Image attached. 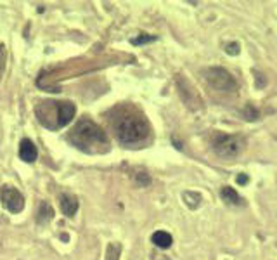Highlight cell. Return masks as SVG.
I'll return each instance as SVG.
<instances>
[{
	"label": "cell",
	"instance_id": "cell-8",
	"mask_svg": "<svg viewBox=\"0 0 277 260\" xmlns=\"http://www.w3.org/2000/svg\"><path fill=\"white\" fill-rule=\"evenodd\" d=\"M36 155H38L36 153V146L30 139H23L19 144V158L26 163H33L36 160Z\"/></svg>",
	"mask_w": 277,
	"mask_h": 260
},
{
	"label": "cell",
	"instance_id": "cell-14",
	"mask_svg": "<svg viewBox=\"0 0 277 260\" xmlns=\"http://www.w3.org/2000/svg\"><path fill=\"white\" fill-rule=\"evenodd\" d=\"M184 200L189 208H198L201 203V196L198 193H184Z\"/></svg>",
	"mask_w": 277,
	"mask_h": 260
},
{
	"label": "cell",
	"instance_id": "cell-11",
	"mask_svg": "<svg viewBox=\"0 0 277 260\" xmlns=\"http://www.w3.org/2000/svg\"><path fill=\"white\" fill-rule=\"evenodd\" d=\"M151 241H152V243H154L158 248H163V250H166V248L172 247L173 238H172V234H168L166 231H156V233L152 234Z\"/></svg>",
	"mask_w": 277,
	"mask_h": 260
},
{
	"label": "cell",
	"instance_id": "cell-5",
	"mask_svg": "<svg viewBox=\"0 0 277 260\" xmlns=\"http://www.w3.org/2000/svg\"><path fill=\"white\" fill-rule=\"evenodd\" d=\"M211 146L213 151L222 158H234L244 148V141L239 135L224 134V132H217L211 139Z\"/></svg>",
	"mask_w": 277,
	"mask_h": 260
},
{
	"label": "cell",
	"instance_id": "cell-13",
	"mask_svg": "<svg viewBox=\"0 0 277 260\" xmlns=\"http://www.w3.org/2000/svg\"><path fill=\"white\" fill-rule=\"evenodd\" d=\"M243 116H244V120H248V122H257V120L260 118V111H258L253 104H248L243 111Z\"/></svg>",
	"mask_w": 277,
	"mask_h": 260
},
{
	"label": "cell",
	"instance_id": "cell-2",
	"mask_svg": "<svg viewBox=\"0 0 277 260\" xmlns=\"http://www.w3.org/2000/svg\"><path fill=\"white\" fill-rule=\"evenodd\" d=\"M68 141L87 153H101L108 149L106 132L90 120H80L68 134Z\"/></svg>",
	"mask_w": 277,
	"mask_h": 260
},
{
	"label": "cell",
	"instance_id": "cell-3",
	"mask_svg": "<svg viewBox=\"0 0 277 260\" xmlns=\"http://www.w3.org/2000/svg\"><path fill=\"white\" fill-rule=\"evenodd\" d=\"M35 113L42 125L50 130H57L75 118L76 108L71 101H42L36 106Z\"/></svg>",
	"mask_w": 277,
	"mask_h": 260
},
{
	"label": "cell",
	"instance_id": "cell-1",
	"mask_svg": "<svg viewBox=\"0 0 277 260\" xmlns=\"http://www.w3.org/2000/svg\"><path fill=\"white\" fill-rule=\"evenodd\" d=\"M113 130L123 144H138L149 135V123L140 111L130 106L116 109V115L111 120Z\"/></svg>",
	"mask_w": 277,
	"mask_h": 260
},
{
	"label": "cell",
	"instance_id": "cell-6",
	"mask_svg": "<svg viewBox=\"0 0 277 260\" xmlns=\"http://www.w3.org/2000/svg\"><path fill=\"white\" fill-rule=\"evenodd\" d=\"M0 200L5 210H9L10 214H19L24 208V198L12 186H2L0 189Z\"/></svg>",
	"mask_w": 277,
	"mask_h": 260
},
{
	"label": "cell",
	"instance_id": "cell-7",
	"mask_svg": "<svg viewBox=\"0 0 277 260\" xmlns=\"http://www.w3.org/2000/svg\"><path fill=\"white\" fill-rule=\"evenodd\" d=\"M177 83H178V92H180V96H182V99H184L185 104H187L191 109L201 108V99H199L198 92L191 87V83H189L185 78H182V76H178L177 78Z\"/></svg>",
	"mask_w": 277,
	"mask_h": 260
},
{
	"label": "cell",
	"instance_id": "cell-18",
	"mask_svg": "<svg viewBox=\"0 0 277 260\" xmlns=\"http://www.w3.org/2000/svg\"><path fill=\"white\" fill-rule=\"evenodd\" d=\"M255 75H257V87L260 89V87H264L265 85V80H262V73H258V71H255Z\"/></svg>",
	"mask_w": 277,
	"mask_h": 260
},
{
	"label": "cell",
	"instance_id": "cell-12",
	"mask_svg": "<svg viewBox=\"0 0 277 260\" xmlns=\"http://www.w3.org/2000/svg\"><path fill=\"white\" fill-rule=\"evenodd\" d=\"M54 217V210L47 201H42L38 207V215H36V222L38 224H47L49 221H52Z\"/></svg>",
	"mask_w": 277,
	"mask_h": 260
},
{
	"label": "cell",
	"instance_id": "cell-16",
	"mask_svg": "<svg viewBox=\"0 0 277 260\" xmlns=\"http://www.w3.org/2000/svg\"><path fill=\"white\" fill-rule=\"evenodd\" d=\"M5 63H7V50H5V45L0 43V78H2L3 69H5Z\"/></svg>",
	"mask_w": 277,
	"mask_h": 260
},
{
	"label": "cell",
	"instance_id": "cell-10",
	"mask_svg": "<svg viewBox=\"0 0 277 260\" xmlns=\"http://www.w3.org/2000/svg\"><path fill=\"white\" fill-rule=\"evenodd\" d=\"M220 198L227 205H231V207H241V205H244L243 198L236 193V189L229 188V186H224V188L220 189Z\"/></svg>",
	"mask_w": 277,
	"mask_h": 260
},
{
	"label": "cell",
	"instance_id": "cell-9",
	"mask_svg": "<svg viewBox=\"0 0 277 260\" xmlns=\"http://www.w3.org/2000/svg\"><path fill=\"white\" fill-rule=\"evenodd\" d=\"M59 203H61V210L66 217H73L78 210V200L71 195H61L59 198Z\"/></svg>",
	"mask_w": 277,
	"mask_h": 260
},
{
	"label": "cell",
	"instance_id": "cell-17",
	"mask_svg": "<svg viewBox=\"0 0 277 260\" xmlns=\"http://www.w3.org/2000/svg\"><path fill=\"white\" fill-rule=\"evenodd\" d=\"M225 52L231 54V56H236V54H239V43H227V47H225Z\"/></svg>",
	"mask_w": 277,
	"mask_h": 260
},
{
	"label": "cell",
	"instance_id": "cell-4",
	"mask_svg": "<svg viewBox=\"0 0 277 260\" xmlns=\"http://www.w3.org/2000/svg\"><path fill=\"white\" fill-rule=\"evenodd\" d=\"M203 76H205L208 85L213 87L218 92L225 94L238 92V82L225 68H206L203 69Z\"/></svg>",
	"mask_w": 277,
	"mask_h": 260
},
{
	"label": "cell",
	"instance_id": "cell-19",
	"mask_svg": "<svg viewBox=\"0 0 277 260\" xmlns=\"http://www.w3.org/2000/svg\"><path fill=\"white\" fill-rule=\"evenodd\" d=\"M238 182L241 186H244L248 182V175H244V174H241V175H238Z\"/></svg>",
	"mask_w": 277,
	"mask_h": 260
},
{
	"label": "cell",
	"instance_id": "cell-15",
	"mask_svg": "<svg viewBox=\"0 0 277 260\" xmlns=\"http://www.w3.org/2000/svg\"><path fill=\"white\" fill-rule=\"evenodd\" d=\"M154 40H156L154 35H145V33H142V35H138L137 38H132V43L134 45H142V43L154 42Z\"/></svg>",
	"mask_w": 277,
	"mask_h": 260
}]
</instances>
